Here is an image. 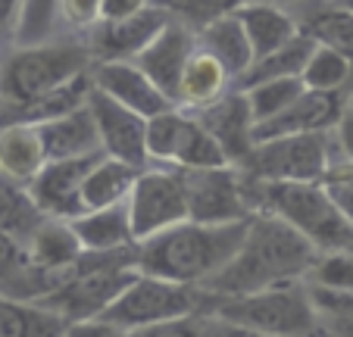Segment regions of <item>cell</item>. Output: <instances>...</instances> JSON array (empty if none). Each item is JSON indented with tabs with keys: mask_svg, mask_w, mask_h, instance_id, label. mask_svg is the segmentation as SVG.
<instances>
[{
	"mask_svg": "<svg viewBox=\"0 0 353 337\" xmlns=\"http://www.w3.org/2000/svg\"><path fill=\"white\" fill-rule=\"evenodd\" d=\"M341 119V103L334 94L319 91H303L288 110L266 122H256L250 128V144H269L279 138H294V134H316L328 125H338Z\"/></svg>",
	"mask_w": 353,
	"mask_h": 337,
	"instance_id": "cell-14",
	"label": "cell"
},
{
	"mask_svg": "<svg viewBox=\"0 0 353 337\" xmlns=\"http://www.w3.org/2000/svg\"><path fill=\"white\" fill-rule=\"evenodd\" d=\"M247 222L234 225H194L181 222L169 232L157 234L154 241H144L138 253V265L144 278H157L166 285L188 287L194 281H207L216 272H222L234 259L247 238Z\"/></svg>",
	"mask_w": 353,
	"mask_h": 337,
	"instance_id": "cell-2",
	"label": "cell"
},
{
	"mask_svg": "<svg viewBox=\"0 0 353 337\" xmlns=\"http://www.w3.org/2000/svg\"><path fill=\"white\" fill-rule=\"evenodd\" d=\"M347 75H350V60L334 50H328V47L316 44V50H313V57H310L303 75H300V81H303L307 91L334 94L347 81Z\"/></svg>",
	"mask_w": 353,
	"mask_h": 337,
	"instance_id": "cell-33",
	"label": "cell"
},
{
	"mask_svg": "<svg viewBox=\"0 0 353 337\" xmlns=\"http://www.w3.org/2000/svg\"><path fill=\"white\" fill-rule=\"evenodd\" d=\"M191 60V34L181 25L169 22L144 50L138 53V69L154 81L169 100L179 97V81L185 72V63Z\"/></svg>",
	"mask_w": 353,
	"mask_h": 337,
	"instance_id": "cell-17",
	"label": "cell"
},
{
	"mask_svg": "<svg viewBox=\"0 0 353 337\" xmlns=\"http://www.w3.org/2000/svg\"><path fill=\"white\" fill-rule=\"evenodd\" d=\"M310 303L313 312L322 316L325 328L338 337H353V294L325 291V287H310Z\"/></svg>",
	"mask_w": 353,
	"mask_h": 337,
	"instance_id": "cell-34",
	"label": "cell"
},
{
	"mask_svg": "<svg viewBox=\"0 0 353 337\" xmlns=\"http://www.w3.org/2000/svg\"><path fill=\"white\" fill-rule=\"evenodd\" d=\"M88 94H91V81L81 72V75H75V79H69L66 85L44 94V97L19 106L10 125H44V122L63 119V116H69V112L81 110V106L88 103Z\"/></svg>",
	"mask_w": 353,
	"mask_h": 337,
	"instance_id": "cell-25",
	"label": "cell"
},
{
	"mask_svg": "<svg viewBox=\"0 0 353 337\" xmlns=\"http://www.w3.org/2000/svg\"><path fill=\"white\" fill-rule=\"evenodd\" d=\"M200 337H266V334H256V331H247V328H238V325L213 318V322L200 325Z\"/></svg>",
	"mask_w": 353,
	"mask_h": 337,
	"instance_id": "cell-39",
	"label": "cell"
},
{
	"mask_svg": "<svg viewBox=\"0 0 353 337\" xmlns=\"http://www.w3.org/2000/svg\"><path fill=\"white\" fill-rule=\"evenodd\" d=\"M88 110L97 125L100 147L110 153V159L141 169L147 159V122L116 100H110L107 94H100L97 88H91L88 94Z\"/></svg>",
	"mask_w": 353,
	"mask_h": 337,
	"instance_id": "cell-12",
	"label": "cell"
},
{
	"mask_svg": "<svg viewBox=\"0 0 353 337\" xmlns=\"http://www.w3.org/2000/svg\"><path fill=\"white\" fill-rule=\"evenodd\" d=\"M319 185H322V191L328 194V200L334 203V210L341 212V218L353 228V165L347 163V156H344V163L328 165L325 178H322Z\"/></svg>",
	"mask_w": 353,
	"mask_h": 337,
	"instance_id": "cell-36",
	"label": "cell"
},
{
	"mask_svg": "<svg viewBox=\"0 0 353 337\" xmlns=\"http://www.w3.org/2000/svg\"><path fill=\"white\" fill-rule=\"evenodd\" d=\"M28 241H32V263L38 269H69L81 259V244L69 225L44 222Z\"/></svg>",
	"mask_w": 353,
	"mask_h": 337,
	"instance_id": "cell-27",
	"label": "cell"
},
{
	"mask_svg": "<svg viewBox=\"0 0 353 337\" xmlns=\"http://www.w3.org/2000/svg\"><path fill=\"white\" fill-rule=\"evenodd\" d=\"M0 337H66V322L38 306L0 300Z\"/></svg>",
	"mask_w": 353,
	"mask_h": 337,
	"instance_id": "cell-28",
	"label": "cell"
},
{
	"mask_svg": "<svg viewBox=\"0 0 353 337\" xmlns=\"http://www.w3.org/2000/svg\"><path fill=\"white\" fill-rule=\"evenodd\" d=\"M203 47L222 69L225 75H244L247 69L254 66V50H250V41L244 34V25L234 13H225V16H216L210 25H203Z\"/></svg>",
	"mask_w": 353,
	"mask_h": 337,
	"instance_id": "cell-21",
	"label": "cell"
},
{
	"mask_svg": "<svg viewBox=\"0 0 353 337\" xmlns=\"http://www.w3.org/2000/svg\"><path fill=\"white\" fill-rule=\"evenodd\" d=\"M313 50H316V41L307 38V34H297V38H291L281 50L269 53L266 60H256L254 66L241 75V85L250 91V88L266 85V81L300 79L310 63V57H313Z\"/></svg>",
	"mask_w": 353,
	"mask_h": 337,
	"instance_id": "cell-26",
	"label": "cell"
},
{
	"mask_svg": "<svg viewBox=\"0 0 353 337\" xmlns=\"http://www.w3.org/2000/svg\"><path fill=\"white\" fill-rule=\"evenodd\" d=\"M241 165H244V178L250 181L319 185L332 165V144L322 132L279 138L269 144H256Z\"/></svg>",
	"mask_w": 353,
	"mask_h": 337,
	"instance_id": "cell-5",
	"label": "cell"
},
{
	"mask_svg": "<svg viewBox=\"0 0 353 337\" xmlns=\"http://www.w3.org/2000/svg\"><path fill=\"white\" fill-rule=\"evenodd\" d=\"M303 91H307V88H303L300 79L266 81V85H256V88H250V91H244L247 106H250V116H254V125L279 116L281 110H288Z\"/></svg>",
	"mask_w": 353,
	"mask_h": 337,
	"instance_id": "cell-32",
	"label": "cell"
},
{
	"mask_svg": "<svg viewBox=\"0 0 353 337\" xmlns=\"http://www.w3.org/2000/svg\"><path fill=\"white\" fill-rule=\"evenodd\" d=\"M94 81H97L100 94H107V97L116 100L119 106L132 110L134 116H141L144 122L172 112V100L147 79L138 66H128V63H103V66L97 69V75H94Z\"/></svg>",
	"mask_w": 353,
	"mask_h": 337,
	"instance_id": "cell-15",
	"label": "cell"
},
{
	"mask_svg": "<svg viewBox=\"0 0 353 337\" xmlns=\"http://www.w3.org/2000/svg\"><path fill=\"white\" fill-rule=\"evenodd\" d=\"M319 250L303 234H297L291 225L275 216H250L247 238L234 259L222 272L203 281L216 297H250V294L269 291V287L288 285L300 272L316 265Z\"/></svg>",
	"mask_w": 353,
	"mask_h": 337,
	"instance_id": "cell-1",
	"label": "cell"
},
{
	"mask_svg": "<svg viewBox=\"0 0 353 337\" xmlns=\"http://www.w3.org/2000/svg\"><path fill=\"white\" fill-rule=\"evenodd\" d=\"M66 337H119V331L103 322H79L75 328L66 331Z\"/></svg>",
	"mask_w": 353,
	"mask_h": 337,
	"instance_id": "cell-42",
	"label": "cell"
},
{
	"mask_svg": "<svg viewBox=\"0 0 353 337\" xmlns=\"http://www.w3.org/2000/svg\"><path fill=\"white\" fill-rule=\"evenodd\" d=\"M100 159H103V153L47 163L32 178V191L28 194H32L34 206L41 212H50V216H66V218L85 216V210H81V181L88 178V172Z\"/></svg>",
	"mask_w": 353,
	"mask_h": 337,
	"instance_id": "cell-13",
	"label": "cell"
},
{
	"mask_svg": "<svg viewBox=\"0 0 353 337\" xmlns=\"http://www.w3.org/2000/svg\"><path fill=\"white\" fill-rule=\"evenodd\" d=\"M132 337H200V325L194 318H172V322L147 325Z\"/></svg>",
	"mask_w": 353,
	"mask_h": 337,
	"instance_id": "cell-38",
	"label": "cell"
},
{
	"mask_svg": "<svg viewBox=\"0 0 353 337\" xmlns=\"http://www.w3.org/2000/svg\"><path fill=\"white\" fill-rule=\"evenodd\" d=\"M200 128L216 141V147L222 150V156L238 159L244 163L247 153L254 150L250 144V128H254V116H250V106H247L244 91L228 94V97H219L216 103L203 106L197 116Z\"/></svg>",
	"mask_w": 353,
	"mask_h": 337,
	"instance_id": "cell-16",
	"label": "cell"
},
{
	"mask_svg": "<svg viewBox=\"0 0 353 337\" xmlns=\"http://www.w3.org/2000/svg\"><path fill=\"white\" fill-rule=\"evenodd\" d=\"M128 263V259H122ZM122 263L110 265H75V278H69L63 287H57L54 294L41 297V309L54 312V316H69L75 322H91L100 312L107 309L138 275L125 269Z\"/></svg>",
	"mask_w": 353,
	"mask_h": 337,
	"instance_id": "cell-9",
	"label": "cell"
},
{
	"mask_svg": "<svg viewBox=\"0 0 353 337\" xmlns=\"http://www.w3.org/2000/svg\"><path fill=\"white\" fill-rule=\"evenodd\" d=\"M234 16L244 25V34L250 41V50H254V63L266 60L269 53L281 50L291 38H297V25H294L291 16L279 7H269V3L241 7Z\"/></svg>",
	"mask_w": 353,
	"mask_h": 337,
	"instance_id": "cell-20",
	"label": "cell"
},
{
	"mask_svg": "<svg viewBox=\"0 0 353 337\" xmlns=\"http://www.w3.org/2000/svg\"><path fill=\"white\" fill-rule=\"evenodd\" d=\"M313 281L316 287H325V291L353 294V253L332 250L319 256L313 265Z\"/></svg>",
	"mask_w": 353,
	"mask_h": 337,
	"instance_id": "cell-35",
	"label": "cell"
},
{
	"mask_svg": "<svg viewBox=\"0 0 353 337\" xmlns=\"http://www.w3.org/2000/svg\"><path fill=\"white\" fill-rule=\"evenodd\" d=\"M307 38H313L319 47L341 53L350 60L353 57V10L350 7H328L319 10L307 22Z\"/></svg>",
	"mask_w": 353,
	"mask_h": 337,
	"instance_id": "cell-31",
	"label": "cell"
},
{
	"mask_svg": "<svg viewBox=\"0 0 353 337\" xmlns=\"http://www.w3.org/2000/svg\"><path fill=\"white\" fill-rule=\"evenodd\" d=\"M41 225H44V212L34 206L32 194L0 175V232L16 241V234L32 238Z\"/></svg>",
	"mask_w": 353,
	"mask_h": 337,
	"instance_id": "cell-29",
	"label": "cell"
},
{
	"mask_svg": "<svg viewBox=\"0 0 353 337\" xmlns=\"http://www.w3.org/2000/svg\"><path fill=\"white\" fill-rule=\"evenodd\" d=\"M219 322L238 325V328L256 331L266 337H294L313 328L316 312L310 294L294 285H279L269 291L250 294V297L222 300L213 312Z\"/></svg>",
	"mask_w": 353,
	"mask_h": 337,
	"instance_id": "cell-4",
	"label": "cell"
},
{
	"mask_svg": "<svg viewBox=\"0 0 353 337\" xmlns=\"http://www.w3.org/2000/svg\"><path fill=\"white\" fill-rule=\"evenodd\" d=\"M244 197L250 216H275L291 225L316 250H347L353 228L341 218L322 185H291V181H250L244 178Z\"/></svg>",
	"mask_w": 353,
	"mask_h": 337,
	"instance_id": "cell-3",
	"label": "cell"
},
{
	"mask_svg": "<svg viewBox=\"0 0 353 337\" xmlns=\"http://www.w3.org/2000/svg\"><path fill=\"white\" fill-rule=\"evenodd\" d=\"M188 222L194 225H234L250 218V206L244 197V181L234 169H181Z\"/></svg>",
	"mask_w": 353,
	"mask_h": 337,
	"instance_id": "cell-8",
	"label": "cell"
},
{
	"mask_svg": "<svg viewBox=\"0 0 353 337\" xmlns=\"http://www.w3.org/2000/svg\"><path fill=\"white\" fill-rule=\"evenodd\" d=\"M194 309V294L188 287L166 285L157 278H134L132 285L97 316V322L110 328H128L141 331L147 325L172 322V318H188Z\"/></svg>",
	"mask_w": 353,
	"mask_h": 337,
	"instance_id": "cell-7",
	"label": "cell"
},
{
	"mask_svg": "<svg viewBox=\"0 0 353 337\" xmlns=\"http://www.w3.org/2000/svg\"><path fill=\"white\" fill-rule=\"evenodd\" d=\"M72 234L81 247L94 253H119L122 247L132 244V228H128V210L125 206H110L100 212H85L72 218Z\"/></svg>",
	"mask_w": 353,
	"mask_h": 337,
	"instance_id": "cell-22",
	"label": "cell"
},
{
	"mask_svg": "<svg viewBox=\"0 0 353 337\" xmlns=\"http://www.w3.org/2000/svg\"><path fill=\"white\" fill-rule=\"evenodd\" d=\"M134 178H138V169L119 163V159L103 156L88 172V178L81 181V210L100 212L110 210V206H119V200L132 191Z\"/></svg>",
	"mask_w": 353,
	"mask_h": 337,
	"instance_id": "cell-23",
	"label": "cell"
},
{
	"mask_svg": "<svg viewBox=\"0 0 353 337\" xmlns=\"http://www.w3.org/2000/svg\"><path fill=\"white\" fill-rule=\"evenodd\" d=\"M88 63V53L75 44H54V47H28L16 53L0 75V88L10 100L19 106L50 94L54 88L66 85L69 79L81 75Z\"/></svg>",
	"mask_w": 353,
	"mask_h": 337,
	"instance_id": "cell-6",
	"label": "cell"
},
{
	"mask_svg": "<svg viewBox=\"0 0 353 337\" xmlns=\"http://www.w3.org/2000/svg\"><path fill=\"white\" fill-rule=\"evenodd\" d=\"M169 25V16L163 7H144L134 10L125 19L107 22V28L97 34V47L103 53H113V57H122V53H141L163 28Z\"/></svg>",
	"mask_w": 353,
	"mask_h": 337,
	"instance_id": "cell-19",
	"label": "cell"
},
{
	"mask_svg": "<svg viewBox=\"0 0 353 337\" xmlns=\"http://www.w3.org/2000/svg\"><path fill=\"white\" fill-rule=\"evenodd\" d=\"M128 228L134 241H150L188 222L181 178L172 172H144L134 178L128 200Z\"/></svg>",
	"mask_w": 353,
	"mask_h": 337,
	"instance_id": "cell-10",
	"label": "cell"
},
{
	"mask_svg": "<svg viewBox=\"0 0 353 337\" xmlns=\"http://www.w3.org/2000/svg\"><path fill=\"white\" fill-rule=\"evenodd\" d=\"M347 253H353V238H350V244H347Z\"/></svg>",
	"mask_w": 353,
	"mask_h": 337,
	"instance_id": "cell-43",
	"label": "cell"
},
{
	"mask_svg": "<svg viewBox=\"0 0 353 337\" xmlns=\"http://www.w3.org/2000/svg\"><path fill=\"white\" fill-rule=\"evenodd\" d=\"M338 144H341V153L347 156V163L353 165V110L341 112V119H338Z\"/></svg>",
	"mask_w": 353,
	"mask_h": 337,
	"instance_id": "cell-40",
	"label": "cell"
},
{
	"mask_svg": "<svg viewBox=\"0 0 353 337\" xmlns=\"http://www.w3.org/2000/svg\"><path fill=\"white\" fill-rule=\"evenodd\" d=\"M22 16H19V38L22 44L34 47L38 41H44L54 28V19H57V7L54 3H28V7H19Z\"/></svg>",
	"mask_w": 353,
	"mask_h": 337,
	"instance_id": "cell-37",
	"label": "cell"
},
{
	"mask_svg": "<svg viewBox=\"0 0 353 337\" xmlns=\"http://www.w3.org/2000/svg\"><path fill=\"white\" fill-rule=\"evenodd\" d=\"M47 165L34 125H7L0 132V172L3 178H34Z\"/></svg>",
	"mask_w": 353,
	"mask_h": 337,
	"instance_id": "cell-24",
	"label": "cell"
},
{
	"mask_svg": "<svg viewBox=\"0 0 353 337\" xmlns=\"http://www.w3.org/2000/svg\"><path fill=\"white\" fill-rule=\"evenodd\" d=\"M147 153L157 159L181 163L185 169H219L225 156L216 147L197 119H188L179 112H166L147 122Z\"/></svg>",
	"mask_w": 353,
	"mask_h": 337,
	"instance_id": "cell-11",
	"label": "cell"
},
{
	"mask_svg": "<svg viewBox=\"0 0 353 337\" xmlns=\"http://www.w3.org/2000/svg\"><path fill=\"white\" fill-rule=\"evenodd\" d=\"M13 269H19V247H16V241L10 234L0 232V275Z\"/></svg>",
	"mask_w": 353,
	"mask_h": 337,
	"instance_id": "cell-41",
	"label": "cell"
},
{
	"mask_svg": "<svg viewBox=\"0 0 353 337\" xmlns=\"http://www.w3.org/2000/svg\"><path fill=\"white\" fill-rule=\"evenodd\" d=\"M34 128H38L47 163H63V159H81V156L100 153V134L88 103L81 110L63 116V119L44 122V125H34Z\"/></svg>",
	"mask_w": 353,
	"mask_h": 337,
	"instance_id": "cell-18",
	"label": "cell"
},
{
	"mask_svg": "<svg viewBox=\"0 0 353 337\" xmlns=\"http://www.w3.org/2000/svg\"><path fill=\"white\" fill-rule=\"evenodd\" d=\"M228 75L210 53H194L185 63V72L179 81V97L197 100V103H216L225 88Z\"/></svg>",
	"mask_w": 353,
	"mask_h": 337,
	"instance_id": "cell-30",
	"label": "cell"
}]
</instances>
